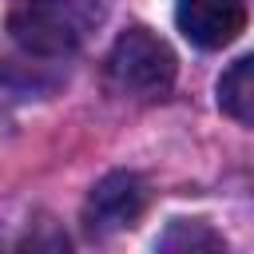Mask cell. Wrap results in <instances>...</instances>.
<instances>
[{
    "instance_id": "6da1fadb",
    "label": "cell",
    "mask_w": 254,
    "mask_h": 254,
    "mask_svg": "<svg viewBox=\"0 0 254 254\" xmlns=\"http://www.w3.org/2000/svg\"><path fill=\"white\" fill-rule=\"evenodd\" d=\"M103 0H20L8 12V32L28 56H71L103 24Z\"/></svg>"
},
{
    "instance_id": "7a4b0ae2",
    "label": "cell",
    "mask_w": 254,
    "mask_h": 254,
    "mask_svg": "<svg viewBox=\"0 0 254 254\" xmlns=\"http://www.w3.org/2000/svg\"><path fill=\"white\" fill-rule=\"evenodd\" d=\"M179 60L167 48V40H159L147 28H127L111 52H107V79L115 91L135 95V99H155L175 83Z\"/></svg>"
},
{
    "instance_id": "3957f363",
    "label": "cell",
    "mask_w": 254,
    "mask_h": 254,
    "mask_svg": "<svg viewBox=\"0 0 254 254\" xmlns=\"http://www.w3.org/2000/svg\"><path fill=\"white\" fill-rule=\"evenodd\" d=\"M147 206V187L135 171H107L91 194H87V206H83V218L95 234H111V230H123L131 226Z\"/></svg>"
},
{
    "instance_id": "277c9868",
    "label": "cell",
    "mask_w": 254,
    "mask_h": 254,
    "mask_svg": "<svg viewBox=\"0 0 254 254\" xmlns=\"http://www.w3.org/2000/svg\"><path fill=\"white\" fill-rule=\"evenodd\" d=\"M175 24L194 48L214 52V48H226L242 36L246 0H179L175 4Z\"/></svg>"
},
{
    "instance_id": "5b68a950",
    "label": "cell",
    "mask_w": 254,
    "mask_h": 254,
    "mask_svg": "<svg viewBox=\"0 0 254 254\" xmlns=\"http://www.w3.org/2000/svg\"><path fill=\"white\" fill-rule=\"evenodd\" d=\"M214 99H218L222 115H230L234 123L254 127V56L234 60V64L218 75Z\"/></svg>"
},
{
    "instance_id": "8992f818",
    "label": "cell",
    "mask_w": 254,
    "mask_h": 254,
    "mask_svg": "<svg viewBox=\"0 0 254 254\" xmlns=\"http://www.w3.org/2000/svg\"><path fill=\"white\" fill-rule=\"evenodd\" d=\"M155 254H230V250H226L222 234L210 230L206 222H198V218H175L159 234Z\"/></svg>"
},
{
    "instance_id": "52a82bcc",
    "label": "cell",
    "mask_w": 254,
    "mask_h": 254,
    "mask_svg": "<svg viewBox=\"0 0 254 254\" xmlns=\"http://www.w3.org/2000/svg\"><path fill=\"white\" fill-rule=\"evenodd\" d=\"M8 254H71V242L56 218L36 214V218H28V226L20 230V238L12 242Z\"/></svg>"
}]
</instances>
